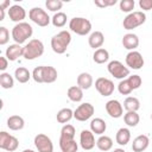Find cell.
Instances as JSON below:
<instances>
[{"label":"cell","mask_w":152,"mask_h":152,"mask_svg":"<svg viewBox=\"0 0 152 152\" xmlns=\"http://www.w3.org/2000/svg\"><path fill=\"white\" fill-rule=\"evenodd\" d=\"M108 72L118 80H125L127 76H129V69L125 66L120 61H112L107 65Z\"/></svg>","instance_id":"obj_7"},{"label":"cell","mask_w":152,"mask_h":152,"mask_svg":"<svg viewBox=\"0 0 152 152\" xmlns=\"http://www.w3.org/2000/svg\"><path fill=\"white\" fill-rule=\"evenodd\" d=\"M70 42H71V34H70V32L66 31V30L59 31L57 34H55L51 38V48H52V51L55 53H58V55L64 53L66 51Z\"/></svg>","instance_id":"obj_1"},{"label":"cell","mask_w":152,"mask_h":152,"mask_svg":"<svg viewBox=\"0 0 152 152\" xmlns=\"http://www.w3.org/2000/svg\"><path fill=\"white\" fill-rule=\"evenodd\" d=\"M93 59H94V62L97 63V64H103V63L108 62V59H109V52H108L106 49L100 48V49H97V50L94 51Z\"/></svg>","instance_id":"obj_30"},{"label":"cell","mask_w":152,"mask_h":152,"mask_svg":"<svg viewBox=\"0 0 152 152\" xmlns=\"http://www.w3.org/2000/svg\"><path fill=\"white\" fill-rule=\"evenodd\" d=\"M124 108L127 112H137L140 108V101L134 96H128L124 101Z\"/></svg>","instance_id":"obj_31"},{"label":"cell","mask_w":152,"mask_h":152,"mask_svg":"<svg viewBox=\"0 0 152 152\" xmlns=\"http://www.w3.org/2000/svg\"><path fill=\"white\" fill-rule=\"evenodd\" d=\"M10 0H5V1H1L0 2V8H2V10H8L11 6H10Z\"/></svg>","instance_id":"obj_45"},{"label":"cell","mask_w":152,"mask_h":152,"mask_svg":"<svg viewBox=\"0 0 152 152\" xmlns=\"http://www.w3.org/2000/svg\"><path fill=\"white\" fill-rule=\"evenodd\" d=\"M127 80H128V82H129V84H131V87H132L133 90L139 89L140 86H141V83H142V80H141V77H140L139 75H132V76H128Z\"/></svg>","instance_id":"obj_39"},{"label":"cell","mask_w":152,"mask_h":152,"mask_svg":"<svg viewBox=\"0 0 152 152\" xmlns=\"http://www.w3.org/2000/svg\"><path fill=\"white\" fill-rule=\"evenodd\" d=\"M0 86L4 89H11L14 86V78L8 72H1L0 74Z\"/></svg>","instance_id":"obj_33"},{"label":"cell","mask_w":152,"mask_h":152,"mask_svg":"<svg viewBox=\"0 0 152 152\" xmlns=\"http://www.w3.org/2000/svg\"><path fill=\"white\" fill-rule=\"evenodd\" d=\"M57 80V70L51 65H43V83H53Z\"/></svg>","instance_id":"obj_21"},{"label":"cell","mask_w":152,"mask_h":152,"mask_svg":"<svg viewBox=\"0 0 152 152\" xmlns=\"http://www.w3.org/2000/svg\"><path fill=\"white\" fill-rule=\"evenodd\" d=\"M19 146V141L14 135H11L10 133L1 131L0 132V148L8 151V152H13L18 148Z\"/></svg>","instance_id":"obj_9"},{"label":"cell","mask_w":152,"mask_h":152,"mask_svg":"<svg viewBox=\"0 0 152 152\" xmlns=\"http://www.w3.org/2000/svg\"><path fill=\"white\" fill-rule=\"evenodd\" d=\"M121 43L125 49H127L129 51H134L139 46V37L134 33H126L122 37Z\"/></svg>","instance_id":"obj_17"},{"label":"cell","mask_w":152,"mask_h":152,"mask_svg":"<svg viewBox=\"0 0 152 152\" xmlns=\"http://www.w3.org/2000/svg\"><path fill=\"white\" fill-rule=\"evenodd\" d=\"M119 6H120V10L125 13H132L133 10H134V6H135V2L134 0H121L119 2Z\"/></svg>","instance_id":"obj_37"},{"label":"cell","mask_w":152,"mask_h":152,"mask_svg":"<svg viewBox=\"0 0 152 152\" xmlns=\"http://www.w3.org/2000/svg\"><path fill=\"white\" fill-rule=\"evenodd\" d=\"M96 146H97V148L100 151L107 152V151L112 150V147H113V140L108 135H100V138L96 140Z\"/></svg>","instance_id":"obj_27"},{"label":"cell","mask_w":152,"mask_h":152,"mask_svg":"<svg viewBox=\"0 0 152 152\" xmlns=\"http://www.w3.org/2000/svg\"><path fill=\"white\" fill-rule=\"evenodd\" d=\"M151 120H152V114H151Z\"/></svg>","instance_id":"obj_49"},{"label":"cell","mask_w":152,"mask_h":152,"mask_svg":"<svg viewBox=\"0 0 152 152\" xmlns=\"http://www.w3.org/2000/svg\"><path fill=\"white\" fill-rule=\"evenodd\" d=\"M4 18H5V10L0 8V21H2Z\"/></svg>","instance_id":"obj_46"},{"label":"cell","mask_w":152,"mask_h":152,"mask_svg":"<svg viewBox=\"0 0 152 152\" xmlns=\"http://www.w3.org/2000/svg\"><path fill=\"white\" fill-rule=\"evenodd\" d=\"M59 148L62 152H77L78 145L75 139H62L59 138Z\"/></svg>","instance_id":"obj_25"},{"label":"cell","mask_w":152,"mask_h":152,"mask_svg":"<svg viewBox=\"0 0 152 152\" xmlns=\"http://www.w3.org/2000/svg\"><path fill=\"white\" fill-rule=\"evenodd\" d=\"M10 40V32L5 26L0 27V45L7 44Z\"/></svg>","instance_id":"obj_41"},{"label":"cell","mask_w":152,"mask_h":152,"mask_svg":"<svg viewBox=\"0 0 152 152\" xmlns=\"http://www.w3.org/2000/svg\"><path fill=\"white\" fill-rule=\"evenodd\" d=\"M14 77H15V80H17L19 83H26V82H28V80L32 77V75H31V72L28 71V69H26V68H24V66H19V68H17L15 71H14Z\"/></svg>","instance_id":"obj_28"},{"label":"cell","mask_w":152,"mask_h":152,"mask_svg":"<svg viewBox=\"0 0 152 152\" xmlns=\"http://www.w3.org/2000/svg\"><path fill=\"white\" fill-rule=\"evenodd\" d=\"M113 152H126V151H125L124 148H120V147H119V148H114Z\"/></svg>","instance_id":"obj_47"},{"label":"cell","mask_w":152,"mask_h":152,"mask_svg":"<svg viewBox=\"0 0 152 152\" xmlns=\"http://www.w3.org/2000/svg\"><path fill=\"white\" fill-rule=\"evenodd\" d=\"M146 21V14L141 11H134L127 14L122 21V26L125 30H133Z\"/></svg>","instance_id":"obj_5"},{"label":"cell","mask_w":152,"mask_h":152,"mask_svg":"<svg viewBox=\"0 0 152 152\" xmlns=\"http://www.w3.org/2000/svg\"><path fill=\"white\" fill-rule=\"evenodd\" d=\"M6 58L11 62H14L17 61L19 57H23L24 56V46L14 43V44H11L7 49H6Z\"/></svg>","instance_id":"obj_16"},{"label":"cell","mask_w":152,"mask_h":152,"mask_svg":"<svg viewBox=\"0 0 152 152\" xmlns=\"http://www.w3.org/2000/svg\"><path fill=\"white\" fill-rule=\"evenodd\" d=\"M80 145L86 151H89V150L94 148V146L96 145V141H95L94 133L90 129H83L81 132V134H80Z\"/></svg>","instance_id":"obj_13"},{"label":"cell","mask_w":152,"mask_h":152,"mask_svg":"<svg viewBox=\"0 0 152 152\" xmlns=\"http://www.w3.org/2000/svg\"><path fill=\"white\" fill-rule=\"evenodd\" d=\"M148 145H150L148 137L145 134H140L137 138H134V140L132 142V150L134 152H142L148 147Z\"/></svg>","instance_id":"obj_18"},{"label":"cell","mask_w":152,"mask_h":152,"mask_svg":"<svg viewBox=\"0 0 152 152\" xmlns=\"http://www.w3.org/2000/svg\"><path fill=\"white\" fill-rule=\"evenodd\" d=\"M93 76L89 72H81L77 76V86L83 90L89 89L93 86Z\"/></svg>","instance_id":"obj_23"},{"label":"cell","mask_w":152,"mask_h":152,"mask_svg":"<svg viewBox=\"0 0 152 152\" xmlns=\"http://www.w3.org/2000/svg\"><path fill=\"white\" fill-rule=\"evenodd\" d=\"M28 18L34 24H37L40 27L48 26L50 24V21H51L49 14L43 8H40V7H33V8H31L30 12H28Z\"/></svg>","instance_id":"obj_6"},{"label":"cell","mask_w":152,"mask_h":152,"mask_svg":"<svg viewBox=\"0 0 152 152\" xmlns=\"http://www.w3.org/2000/svg\"><path fill=\"white\" fill-rule=\"evenodd\" d=\"M94 4L97 7H108V6H113L116 4V0H95Z\"/></svg>","instance_id":"obj_42"},{"label":"cell","mask_w":152,"mask_h":152,"mask_svg":"<svg viewBox=\"0 0 152 152\" xmlns=\"http://www.w3.org/2000/svg\"><path fill=\"white\" fill-rule=\"evenodd\" d=\"M44 53V44L39 39H31L24 46V58L27 61L36 59Z\"/></svg>","instance_id":"obj_3"},{"label":"cell","mask_w":152,"mask_h":152,"mask_svg":"<svg viewBox=\"0 0 152 152\" xmlns=\"http://www.w3.org/2000/svg\"><path fill=\"white\" fill-rule=\"evenodd\" d=\"M32 78L37 83H43V65L36 66L32 71Z\"/></svg>","instance_id":"obj_40"},{"label":"cell","mask_w":152,"mask_h":152,"mask_svg":"<svg viewBox=\"0 0 152 152\" xmlns=\"http://www.w3.org/2000/svg\"><path fill=\"white\" fill-rule=\"evenodd\" d=\"M104 43V36L101 31H94L89 34V38H88V44L90 48L97 50L100 49Z\"/></svg>","instance_id":"obj_19"},{"label":"cell","mask_w":152,"mask_h":152,"mask_svg":"<svg viewBox=\"0 0 152 152\" xmlns=\"http://www.w3.org/2000/svg\"><path fill=\"white\" fill-rule=\"evenodd\" d=\"M107 129V124L103 119L101 118H95L90 121V131L94 133V134H99V135H102Z\"/></svg>","instance_id":"obj_20"},{"label":"cell","mask_w":152,"mask_h":152,"mask_svg":"<svg viewBox=\"0 0 152 152\" xmlns=\"http://www.w3.org/2000/svg\"><path fill=\"white\" fill-rule=\"evenodd\" d=\"M125 62H126V65L128 66V69H134V70H139L144 66V57L142 55L134 50V51H129L127 55H126V58H125Z\"/></svg>","instance_id":"obj_10"},{"label":"cell","mask_w":152,"mask_h":152,"mask_svg":"<svg viewBox=\"0 0 152 152\" xmlns=\"http://www.w3.org/2000/svg\"><path fill=\"white\" fill-rule=\"evenodd\" d=\"M106 112L110 118L119 119L124 114V107L118 100H109L106 103Z\"/></svg>","instance_id":"obj_14"},{"label":"cell","mask_w":152,"mask_h":152,"mask_svg":"<svg viewBox=\"0 0 152 152\" xmlns=\"http://www.w3.org/2000/svg\"><path fill=\"white\" fill-rule=\"evenodd\" d=\"M33 34V28L32 26L28 24V23H19V24H15L12 28V39L21 45L23 43H25L28 38H31Z\"/></svg>","instance_id":"obj_2"},{"label":"cell","mask_w":152,"mask_h":152,"mask_svg":"<svg viewBox=\"0 0 152 152\" xmlns=\"http://www.w3.org/2000/svg\"><path fill=\"white\" fill-rule=\"evenodd\" d=\"M25 126V121L19 115H11L7 119V127L12 131H20Z\"/></svg>","instance_id":"obj_24"},{"label":"cell","mask_w":152,"mask_h":152,"mask_svg":"<svg viewBox=\"0 0 152 152\" xmlns=\"http://www.w3.org/2000/svg\"><path fill=\"white\" fill-rule=\"evenodd\" d=\"M118 90H119V93H120L121 95H129V94L133 91V89H132V87H131V84H129V82H128L127 78L121 80V81L119 82V84H118Z\"/></svg>","instance_id":"obj_36"},{"label":"cell","mask_w":152,"mask_h":152,"mask_svg":"<svg viewBox=\"0 0 152 152\" xmlns=\"http://www.w3.org/2000/svg\"><path fill=\"white\" fill-rule=\"evenodd\" d=\"M69 28H70V31H72L74 33L78 34V36H86V34L90 33V31H91V23H90V20H88L86 18L75 17V18L70 19Z\"/></svg>","instance_id":"obj_4"},{"label":"cell","mask_w":152,"mask_h":152,"mask_svg":"<svg viewBox=\"0 0 152 152\" xmlns=\"http://www.w3.org/2000/svg\"><path fill=\"white\" fill-rule=\"evenodd\" d=\"M23 152H34L33 150H30V148H26V150H24Z\"/></svg>","instance_id":"obj_48"},{"label":"cell","mask_w":152,"mask_h":152,"mask_svg":"<svg viewBox=\"0 0 152 152\" xmlns=\"http://www.w3.org/2000/svg\"><path fill=\"white\" fill-rule=\"evenodd\" d=\"M94 112H95L94 106L89 102H84V103H81L74 110V118L77 121H87L94 115Z\"/></svg>","instance_id":"obj_8"},{"label":"cell","mask_w":152,"mask_h":152,"mask_svg":"<svg viewBox=\"0 0 152 152\" xmlns=\"http://www.w3.org/2000/svg\"><path fill=\"white\" fill-rule=\"evenodd\" d=\"M139 6L144 11L152 10V0H139Z\"/></svg>","instance_id":"obj_43"},{"label":"cell","mask_w":152,"mask_h":152,"mask_svg":"<svg viewBox=\"0 0 152 152\" xmlns=\"http://www.w3.org/2000/svg\"><path fill=\"white\" fill-rule=\"evenodd\" d=\"M8 66V59L6 58V56H1L0 57V70L2 72H5V70Z\"/></svg>","instance_id":"obj_44"},{"label":"cell","mask_w":152,"mask_h":152,"mask_svg":"<svg viewBox=\"0 0 152 152\" xmlns=\"http://www.w3.org/2000/svg\"><path fill=\"white\" fill-rule=\"evenodd\" d=\"M33 142L38 152H53V144L51 139L44 133H38L34 137Z\"/></svg>","instance_id":"obj_11"},{"label":"cell","mask_w":152,"mask_h":152,"mask_svg":"<svg viewBox=\"0 0 152 152\" xmlns=\"http://www.w3.org/2000/svg\"><path fill=\"white\" fill-rule=\"evenodd\" d=\"M66 14L64 12H57L51 18V23L55 27H63L66 24Z\"/></svg>","instance_id":"obj_35"},{"label":"cell","mask_w":152,"mask_h":152,"mask_svg":"<svg viewBox=\"0 0 152 152\" xmlns=\"http://www.w3.org/2000/svg\"><path fill=\"white\" fill-rule=\"evenodd\" d=\"M45 6L51 12H59V10L63 6V1H61V0H46Z\"/></svg>","instance_id":"obj_38"},{"label":"cell","mask_w":152,"mask_h":152,"mask_svg":"<svg viewBox=\"0 0 152 152\" xmlns=\"http://www.w3.org/2000/svg\"><path fill=\"white\" fill-rule=\"evenodd\" d=\"M74 118V112L70 109V108H62L58 110L57 115H56V119L59 124H66L69 122L71 119Z\"/></svg>","instance_id":"obj_29"},{"label":"cell","mask_w":152,"mask_h":152,"mask_svg":"<svg viewBox=\"0 0 152 152\" xmlns=\"http://www.w3.org/2000/svg\"><path fill=\"white\" fill-rule=\"evenodd\" d=\"M131 140V131L126 127H122L120 129H118L116 135H115V141L120 145V146H126Z\"/></svg>","instance_id":"obj_22"},{"label":"cell","mask_w":152,"mask_h":152,"mask_svg":"<svg viewBox=\"0 0 152 152\" xmlns=\"http://www.w3.org/2000/svg\"><path fill=\"white\" fill-rule=\"evenodd\" d=\"M66 95L70 101L72 102H81L83 99V89H81L78 86H72L68 89Z\"/></svg>","instance_id":"obj_26"},{"label":"cell","mask_w":152,"mask_h":152,"mask_svg":"<svg viewBox=\"0 0 152 152\" xmlns=\"http://www.w3.org/2000/svg\"><path fill=\"white\" fill-rule=\"evenodd\" d=\"M124 121L127 126L129 127H135L139 121H140V116L137 112H127L125 115H124Z\"/></svg>","instance_id":"obj_32"},{"label":"cell","mask_w":152,"mask_h":152,"mask_svg":"<svg viewBox=\"0 0 152 152\" xmlns=\"http://www.w3.org/2000/svg\"><path fill=\"white\" fill-rule=\"evenodd\" d=\"M8 17L12 21L19 24V23H23V20L25 19L26 17V11L23 6L20 5H12L10 8H8Z\"/></svg>","instance_id":"obj_15"},{"label":"cell","mask_w":152,"mask_h":152,"mask_svg":"<svg viewBox=\"0 0 152 152\" xmlns=\"http://www.w3.org/2000/svg\"><path fill=\"white\" fill-rule=\"evenodd\" d=\"M95 88L102 96H110L114 93V83L106 77H99L95 81Z\"/></svg>","instance_id":"obj_12"},{"label":"cell","mask_w":152,"mask_h":152,"mask_svg":"<svg viewBox=\"0 0 152 152\" xmlns=\"http://www.w3.org/2000/svg\"><path fill=\"white\" fill-rule=\"evenodd\" d=\"M75 134H76L75 127L70 124H65L61 129V137L59 138H62V139H75Z\"/></svg>","instance_id":"obj_34"}]
</instances>
